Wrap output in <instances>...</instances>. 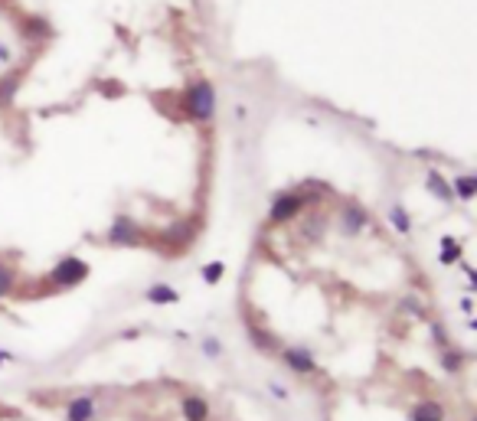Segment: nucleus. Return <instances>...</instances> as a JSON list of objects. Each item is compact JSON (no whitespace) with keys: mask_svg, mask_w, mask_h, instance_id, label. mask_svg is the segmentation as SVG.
I'll return each instance as SVG.
<instances>
[{"mask_svg":"<svg viewBox=\"0 0 477 421\" xmlns=\"http://www.w3.org/2000/svg\"><path fill=\"white\" fill-rule=\"evenodd\" d=\"M144 298L151 300V304H177L180 300V294L170 288V284H154V288H147V294Z\"/></svg>","mask_w":477,"mask_h":421,"instance_id":"9d476101","label":"nucleus"},{"mask_svg":"<svg viewBox=\"0 0 477 421\" xmlns=\"http://www.w3.org/2000/svg\"><path fill=\"white\" fill-rule=\"evenodd\" d=\"M137 239H141V232H137V225L128 215H118L112 222V229H108V242L112 245H137Z\"/></svg>","mask_w":477,"mask_h":421,"instance_id":"20e7f679","label":"nucleus"},{"mask_svg":"<svg viewBox=\"0 0 477 421\" xmlns=\"http://www.w3.org/2000/svg\"><path fill=\"white\" fill-rule=\"evenodd\" d=\"M203 349H206V356H220L222 353L220 340H206V343H203Z\"/></svg>","mask_w":477,"mask_h":421,"instance_id":"a211bd4d","label":"nucleus"},{"mask_svg":"<svg viewBox=\"0 0 477 421\" xmlns=\"http://www.w3.org/2000/svg\"><path fill=\"white\" fill-rule=\"evenodd\" d=\"M190 235H193V229H190V222H180V225H173L170 232H167V239L170 242H190Z\"/></svg>","mask_w":477,"mask_h":421,"instance_id":"dca6fc26","label":"nucleus"},{"mask_svg":"<svg viewBox=\"0 0 477 421\" xmlns=\"http://www.w3.org/2000/svg\"><path fill=\"white\" fill-rule=\"evenodd\" d=\"M0 62H10V53L4 46H0Z\"/></svg>","mask_w":477,"mask_h":421,"instance_id":"412c9836","label":"nucleus"},{"mask_svg":"<svg viewBox=\"0 0 477 421\" xmlns=\"http://www.w3.org/2000/svg\"><path fill=\"white\" fill-rule=\"evenodd\" d=\"M10 359H13V356H10V353H0V366H4V363H10Z\"/></svg>","mask_w":477,"mask_h":421,"instance_id":"4be33fe9","label":"nucleus"},{"mask_svg":"<svg viewBox=\"0 0 477 421\" xmlns=\"http://www.w3.org/2000/svg\"><path fill=\"white\" fill-rule=\"evenodd\" d=\"M268 389H271V395H275V399H288V389L278 382V379H275V382H268Z\"/></svg>","mask_w":477,"mask_h":421,"instance_id":"6ab92c4d","label":"nucleus"},{"mask_svg":"<svg viewBox=\"0 0 477 421\" xmlns=\"http://www.w3.org/2000/svg\"><path fill=\"white\" fill-rule=\"evenodd\" d=\"M412 421H445V405L429 399V402L415 405V412H412Z\"/></svg>","mask_w":477,"mask_h":421,"instance_id":"1a4fd4ad","label":"nucleus"},{"mask_svg":"<svg viewBox=\"0 0 477 421\" xmlns=\"http://www.w3.org/2000/svg\"><path fill=\"white\" fill-rule=\"evenodd\" d=\"M187 112H190L196 121H210L213 114H216V95H213L210 82L190 85V92H187Z\"/></svg>","mask_w":477,"mask_h":421,"instance_id":"f257e3e1","label":"nucleus"},{"mask_svg":"<svg viewBox=\"0 0 477 421\" xmlns=\"http://www.w3.org/2000/svg\"><path fill=\"white\" fill-rule=\"evenodd\" d=\"M210 402L203 395H187L183 399V418L187 421H210Z\"/></svg>","mask_w":477,"mask_h":421,"instance_id":"0eeeda50","label":"nucleus"},{"mask_svg":"<svg viewBox=\"0 0 477 421\" xmlns=\"http://www.w3.org/2000/svg\"><path fill=\"white\" fill-rule=\"evenodd\" d=\"M98 412H95V402L88 399V395H79V399H72L66 408V421H95Z\"/></svg>","mask_w":477,"mask_h":421,"instance_id":"423d86ee","label":"nucleus"},{"mask_svg":"<svg viewBox=\"0 0 477 421\" xmlns=\"http://www.w3.org/2000/svg\"><path fill=\"white\" fill-rule=\"evenodd\" d=\"M340 222H344V232L347 235H360L363 225H366V213H363L356 203H347L344 213H340Z\"/></svg>","mask_w":477,"mask_h":421,"instance_id":"6e6552de","label":"nucleus"},{"mask_svg":"<svg viewBox=\"0 0 477 421\" xmlns=\"http://www.w3.org/2000/svg\"><path fill=\"white\" fill-rule=\"evenodd\" d=\"M222 272H226V265L222 262H210L206 268H203V281H206V284H216V281L222 278Z\"/></svg>","mask_w":477,"mask_h":421,"instance_id":"f3484780","label":"nucleus"},{"mask_svg":"<svg viewBox=\"0 0 477 421\" xmlns=\"http://www.w3.org/2000/svg\"><path fill=\"white\" fill-rule=\"evenodd\" d=\"M13 281H17V274H13V268L10 265L0 262V298H7L10 290H13Z\"/></svg>","mask_w":477,"mask_h":421,"instance_id":"ddd939ff","label":"nucleus"},{"mask_svg":"<svg viewBox=\"0 0 477 421\" xmlns=\"http://www.w3.org/2000/svg\"><path fill=\"white\" fill-rule=\"evenodd\" d=\"M445 366H448V369H458V366H461V353H445Z\"/></svg>","mask_w":477,"mask_h":421,"instance_id":"aec40b11","label":"nucleus"},{"mask_svg":"<svg viewBox=\"0 0 477 421\" xmlns=\"http://www.w3.org/2000/svg\"><path fill=\"white\" fill-rule=\"evenodd\" d=\"M285 366L291 369V373H297V375H311V373H317V363H314V356L307 353V349H301V347H295V349H285Z\"/></svg>","mask_w":477,"mask_h":421,"instance_id":"39448f33","label":"nucleus"},{"mask_svg":"<svg viewBox=\"0 0 477 421\" xmlns=\"http://www.w3.org/2000/svg\"><path fill=\"white\" fill-rule=\"evenodd\" d=\"M389 222L396 225V232H399V235H409V232H412L409 213H405L402 206H392V209H389Z\"/></svg>","mask_w":477,"mask_h":421,"instance_id":"f8f14e48","label":"nucleus"},{"mask_svg":"<svg viewBox=\"0 0 477 421\" xmlns=\"http://www.w3.org/2000/svg\"><path fill=\"white\" fill-rule=\"evenodd\" d=\"M455 189H458L461 199H471L477 193V180L474 177H458V180H455Z\"/></svg>","mask_w":477,"mask_h":421,"instance_id":"2eb2a0df","label":"nucleus"},{"mask_svg":"<svg viewBox=\"0 0 477 421\" xmlns=\"http://www.w3.org/2000/svg\"><path fill=\"white\" fill-rule=\"evenodd\" d=\"M304 203H307L304 193H281V196L271 203V209H268V219H271V222H291L295 215H301Z\"/></svg>","mask_w":477,"mask_h":421,"instance_id":"f03ea898","label":"nucleus"},{"mask_svg":"<svg viewBox=\"0 0 477 421\" xmlns=\"http://www.w3.org/2000/svg\"><path fill=\"white\" fill-rule=\"evenodd\" d=\"M82 278H88V265L82 258H62L53 268V281H56L59 288H76Z\"/></svg>","mask_w":477,"mask_h":421,"instance_id":"7ed1b4c3","label":"nucleus"},{"mask_svg":"<svg viewBox=\"0 0 477 421\" xmlns=\"http://www.w3.org/2000/svg\"><path fill=\"white\" fill-rule=\"evenodd\" d=\"M429 183H431V189H435V196L438 199H451V187L438 177V170H429Z\"/></svg>","mask_w":477,"mask_h":421,"instance_id":"4468645a","label":"nucleus"},{"mask_svg":"<svg viewBox=\"0 0 477 421\" xmlns=\"http://www.w3.org/2000/svg\"><path fill=\"white\" fill-rule=\"evenodd\" d=\"M17 88H20V72H10V75H4V79H0V108L13 102Z\"/></svg>","mask_w":477,"mask_h":421,"instance_id":"9b49d317","label":"nucleus"}]
</instances>
